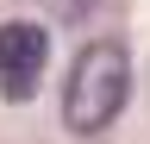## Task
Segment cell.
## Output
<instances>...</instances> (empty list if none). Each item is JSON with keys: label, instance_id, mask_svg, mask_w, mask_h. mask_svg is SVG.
I'll return each mask as SVG.
<instances>
[{"label": "cell", "instance_id": "cell-2", "mask_svg": "<svg viewBox=\"0 0 150 144\" xmlns=\"http://www.w3.org/2000/svg\"><path fill=\"white\" fill-rule=\"evenodd\" d=\"M44 63H50V31L38 19H6L0 25V94L6 100H31Z\"/></svg>", "mask_w": 150, "mask_h": 144}, {"label": "cell", "instance_id": "cell-1", "mask_svg": "<svg viewBox=\"0 0 150 144\" xmlns=\"http://www.w3.org/2000/svg\"><path fill=\"white\" fill-rule=\"evenodd\" d=\"M131 94V57H125V44L119 38H94L81 57H75L69 69V88H63V125L69 132H106L112 119H119V106Z\"/></svg>", "mask_w": 150, "mask_h": 144}]
</instances>
